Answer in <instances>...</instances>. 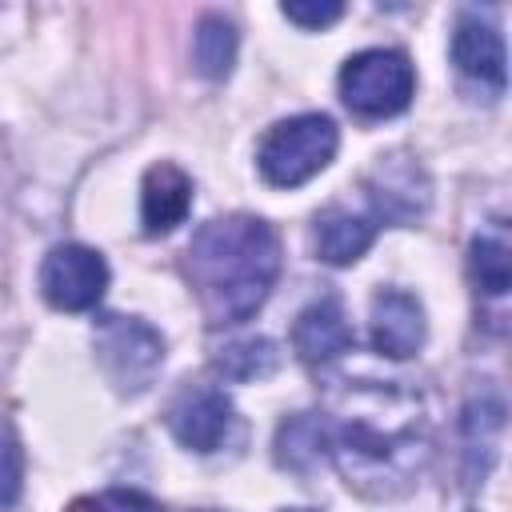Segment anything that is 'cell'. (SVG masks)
<instances>
[{"instance_id":"1","label":"cell","mask_w":512,"mask_h":512,"mask_svg":"<svg viewBox=\"0 0 512 512\" xmlns=\"http://www.w3.org/2000/svg\"><path fill=\"white\" fill-rule=\"evenodd\" d=\"M320 428L344 484L368 500L404 496L432 456L424 400L400 380H340L328 392Z\"/></svg>"},{"instance_id":"2","label":"cell","mask_w":512,"mask_h":512,"mask_svg":"<svg viewBox=\"0 0 512 512\" xmlns=\"http://www.w3.org/2000/svg\"><path fill=\"white\" fill-rule=\"evenodd\" d=\"M184 272L212 328L244 324L280 276V236L268 220L248 212L216 216L192 232Z\"/></svg>"},{"instance_id":"3","label":"cell","mask_w":512,"mask_h":512,"mask_svg":"<svg viewBox=\"0 0 512 512\" xmlns=\"http://www.w3.org/2000/svg\"><path fill=\"white\" fill-rule=\"evenodd\" d=\"M336 144H340V132H336L332 116L300 112L264 132V140L256 148V168L272 188H296L332 164Z\"/></svg>"},{"instance_id":"4","label":"cell","mask_w":512,"mask_h":512,"mask_svg":"<svg viewBox=\"0 0 512 512\" xmlns=\"http://www.w3.org/2000/svg\"><path fill=\"white\" fill-rule=\"evenodd\" d=\"M416 72L400 48H364L340 68V96L356 116L384 120L412 104Z\"/></svg>"},{"instance_id":"5","label":"cell","mask_w":512,"mask_h":512,"mask_svg":"<svg viewBox=\"0 0 512 512\" xmlns=\"http://www.w3.org/2000/svg\"><path fill=\"white\" fill-rule=\"evenodd\" d=\"M96 360L116 392H144L164 364V336L136 316H100L96 320Z\"/></svg>"},{"instance_id":"6","label":"cell","mask_w":512,"mask_h":512,"mask_svg":"<svg viewBox=\"0 0 512 512\" xmlns=\"http://www.w3.org/2000/svg\"><path fill=\"white\" fill-rule=\"evenodd\" d=\"M108 264L88 244H56L40 264V292L60 312H88L104 300Z\"/></svg>"},{"instance_id":"7","label":"cell","mask_w":512,"mask_h":512,"mask_svg":"<svg viewBox=\"0 0 512 512\" xmlns=\"http://www.w3.org/2000/svg\"><path fill=\"white\" fill-rule=\"evenodd\" d=\"M364 192L372 204L368 216L376 224H416L432 200V184H428L424 168L404 152L380 156L364 180Z\"/></svg>"},{"instance_id":"8","label":"cell","mask_w":512,"mask_h":512,"mask_svg":"<svg viewBox=\"0 0 512 512\" xmlns=\"http://www.w3.org/2000/svg\"><path fill=\"white\" fill-rule=\"evenodd\" d=\"M232 424V400L216 384H188L168 404L172 436L192 452H216Z\"/></svg>"},{"instance_id":"9","label":"cell","mask_w":512,"mask_h":512,"mask_svg":"<svg viewBox=\"0 0 512 512\" xmlns=\"http://www.w3.org/2000/svg\"><path fill=\"white\" fill-rule=\"evenodd\" d=\"M424 332H428L424 308L412 292L384 288L372 296V344H376V352H384L392 360H408L420 352Z\"/></svg>"},{"instance_id":"10","label":"cell","mask_w":512,"mask_h":512,"mask_svg":"<svg viewBox=\"0 0 512 512\" xmlns=\"http://www.w3.org/2000/svg\"><path fill=\"white\" fill-rule=\"evenodd\" d=\"M452 64L460 68V76L488 84L492 92H504L508 64H504V40L496 24L480 20V12H460L452 32Z\"/></svg>"},{"instance_id":"11","label":"cell","mask_w":512,"mask_h":512,"mask_svg":"<svg viewBox=\"0 0 512 512\" xmlns=\"http://www.w3.org/2000/svg\"><path fill=\"white\" fill-rule=\"evenodd\" d=\"M352 340H356V336H352V324H348L344 304H340L336 296L312 300V304L296 316V324H292V348H296V356H300L304 364H328V360H336L340 352H348Z\"/></svg>"},{"instance_id":"12","label":"cell","mask_w":512,"mask_h":512,"mask_svg":"<svg viewBox=\"0 0 512 512\" xmlns=\"http://www.w3.org/2000/svg\"><path fill=\"white\" fill-rule=\"evenodd\" d=\"M192 208V176L168 160L152 164L140 184V220L148 236H168L176 224L188 220Z\"/></svg>"},{"instance_id":"13","label":"cell","mask_w":512,"mask_h":512,"mask_svg":"<svg viewBox=\"0 0 512 512\" xmlns=\"http://www.w3.org/2000/svg\"><path fill=\"white\" fill-rule=\"evenodd\" d=\"M376 232H380V224L368 212H352L344 204H328L312 220V248H316V256L324 264L344 268V264H356L372 248Z\"/></svg>"},{"instance_id":"14","label":"cell","mask_w":512,"mask_h":512,"mask_svg":"<svg viewBox=\"0 0 512 512\" xmlns=\"http://www.w3.org/2000/svg\"><path fill=\"white\" fill-rule=\"evenodd\" d=\"M468 276L476 284V296L504 300L512 284V244L504 220L484 224L468 244Z\"/></svg>"},{"instance_id":"15","label":"cell","mask_w":512,"mask_h":512,"mask_svg":"<svg viewBox=\"0 0 512 512\" xmlns=\"http://www.w3.org/2000/svg\"><path fill=\"white\" fill-rule=\"evenodd\" d=\"M500 428H504V404H500L496 392H484L464 408V460H468L472 480L484 476L480 472V452H484V464H492Z\"/></svg>"},{"instance_id":"16","label":"cell","mask_w":512,"mask_h":512,"mask_svg":"<svg viewBox=\"0 0 512 512\" xmlns=\"http://www.w3.org/2000/svg\"><path fill=\"white\" fill-rule=\"evenodd\" d=\"M192 64L204 80H224L236 64V28L220 12L200 16L196 36H192Z\"/></svg>"},{"instance_id":"17","label":"cell","mask_w":512,"mask_h":512,"mask_svg":"<svg viewBox=\"0 0 512 512\" xmlns=\"http://www.w3.org/2000/svg\"><path fill=\"white\" fill-rule=\"evenodd\" d=\"M320 456H324L320 416H308V412L288 416L280 424V432H276V464L288 468V472H308Z\"/></svg>"},{"instance_id":"18","label":"cell","mask_w":512,"mask_h":512,"mask_svg":"<svg viewBox=\"0 0 512 512\" xmlns=\"http://www.w3.org/2000/svg\"><path fill=\"white\" fill-rule=\"evenodd\" d=\"M276 344L264 340V336H252V340H236L228 344L220 356H216V368L228 376V380H260L276 368Z\"/></svg>"},{"instance_id":"19","label":"cell","mask_w":512,"mask_h":512,"mask_svg":"<svg viewBox=\"0 0 512 512\" xmlns=\"http://www.w3.org/2000/svg\"><path fill=\"white\" fill-rule=\"evenodd\" d=\"M24 492V444L8 420H0V512H8Z\"/></svg>"},{"instance_id":"20","label":"cell","mask_w":512,"mask_h":512,"mask_svg":"<svg viewBox=\"0 0 512 512\" xmlns=\"http://www.w3.org/2000/svg\"><path fill=\"white\" fill-rule=\"evenodd\" d=\"M72 512H160L152 496L144 492H132V488H112V492H100L92 500H80Z\"/></svg>"},{"instance_id":"21","label":"cell","mask_w":512,"mask_h":512,"mask_svg":"<svg viewBox=\"0 0 512 512\" xmlns=\"http://www.w3.org/2000/svg\"><path fill=\"white\" fill-rule=\"evenodd\" d=\"M280 12L300 28H328L332 20L344 16V4H336V0H292V4H280Z\"/></svg>"},{"instance_id":"22","label":"cell","mask_w":512,"mask_h":512,"mask_svg":"<svg viewBox=\"0 0 512 512\" xmlns=\"http://www.w3.org/2000/svg\"><path fill=\"white\" fill-rule=\"evenodd\" d=\"M280 512H312V508H280Z\"/></svg>"}]
</instances>
